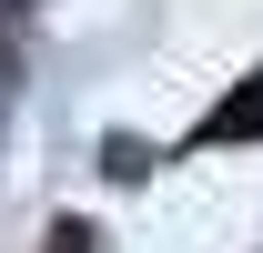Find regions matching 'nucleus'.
Segmentation results:
<instances>
[{
    "instance_id": "f03ea898",
    "label": "nucleus",
    "mask_w": 263,
    "mask_h": 253,
    "mask_svg": "<svg viewBox=\"0 0 263 253\" xmlns=\"http://www.w3.org/2000/svg\"><path fill=\"white\" fill-rule=\"evenodd\" d=\"M21 10H31V0H21Z\"/></svg>"
},
{
    "instance_id": "f257e3e1",
    "label": "nucleus",
    "mask_w": 263,
    "mask_h": 253,
    "mask_svg": "<svg viewBox=\"0 0 263 253\" xmlns=\"http://www.w3.org/2000/svg\"><path fill=\"white\" fill-rule=\"evenodd\" d=\"M193 142H263V71L243 81V92H223L213 112H202V132Z\"/></svg>"
}]
</instances>
